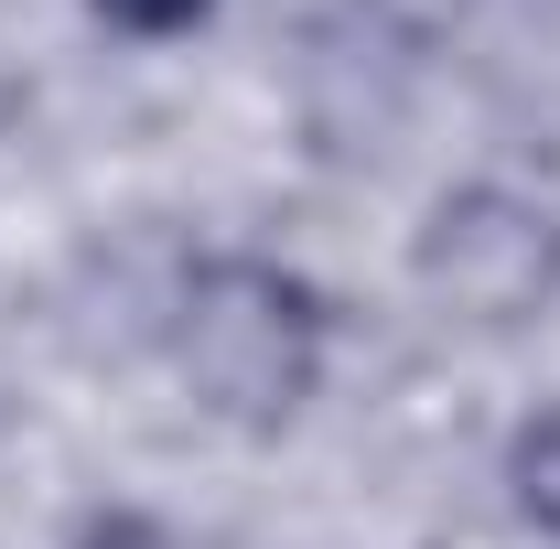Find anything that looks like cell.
<instances>
[{
    "mask_svg": "<svg viewBox=\"0 0 560 549\" xmlns=\"http://www.w3.org/2000/svg\"><path fill=\"white\" fill-rule=\"evenodd\" d=\"M184 377L215 420L280 431L324 377V291L280 259H215L184 291Z\"/></svg>",
    "mask_w": 560,
    "mask_h": 549,
    "instance_id": "cell-1",
    "label": "cell"
},
{
    "mask_svg": "<svg viewBox=\"0 0 560 549\" xmlns=\"http://www.w3.org/2000/svg\"><path fill=\"white\" fill-rule=\"evenodd\" d=\"M410 270L464 324H495V335L539 324V313H560V206L506 195V184H464V195L431 206Z\"/></svg>",
    "mask_w": 560,
    "mask_h": 549,
    "instance_id": "cell-2",
    "label": "cell"
},
{
    "mask_svg": "<svg viewBox=\"0 0 560 549\" xmlns=\"http://www.w3.org/2000/svg\"><path fill=\"white\" fill-rule=\"evenodd\" d=\"M506 495H517L528 528H550V539H560V410H539L517 442H506Z\"/></svg>",
    "mask_w": 560,
    "mask_h": 549,
    "instance_id": "cell-3",
    "label": "cell"
},
{
    "mask_svg": "<svg viewBox=\"0 0 560 549\" xmlns=\"http://www.w3.org/2000/svg\"><path fill=\"white\" fill-rule=\"evenodd\" d=\"M215 0H97V22H119V33H184V22H206Z\"/></svg>",
    "mask_w": 560,
    "mask_h": 549,
    "instance_id": "cell-4",
    "label": "cell"
},
{
    "mask_svg": "<svg viewBox=\"0 0 560 549\" xmlns=\"http://www.w3.org/2000/svg\"><path fill=\"white\" fill-rule=\"evenodd\" d=\"M75 549H173V539H162L140 506H108V517H86V539H75Z\"/></svg>",
    "mask_w": 560,
    "mask_h": 549,
    "instance_id": "cell-5",
    "label": "cell"
}]
</instances>
